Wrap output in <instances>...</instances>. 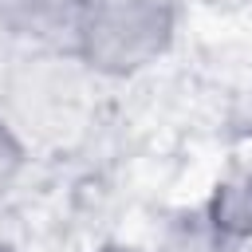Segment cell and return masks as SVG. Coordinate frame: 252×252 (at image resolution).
<instances>
[{"mask_svg": "<svg viewBox=\"0 0 252 252\" xmlns=\"http://www.w3.org/2000/svg\"><path fill=\"white\" fill-rule=\"evenodd\" d=\"M181 0H79L71 51L98 79H126L158 63L177 35Z\"/></svg>", "mask_w": 252, "mask_h": 252, "instance_id": "6da1fadb", "label": "cell"}, {"mask_svg": "<svg viewBox=\"0 0 252 252\" xmlns=\"http://www.w3.org/2000/svg\"><path fill=\"white\" fill-rule=\"evenodd\" d=\"M98 75L75 51H28L8 75V110H0L16 134L32 142H67L87 130L94 114Z\"/></svg>", "mask_w": 252, "mask_h": 252, "instance_id": "7a4b0ae2", "label": "cell"}, {"mask_svg": "<svg viewBox=\"0 0 252 252\" xmlns=\"http://www.w3.org/2000/svg\"><path fill=\"white\" fill-rule=\"evenodd\" d=\"M79 0H0V32L28 51H71Z\"/></svg>", "mask_w": 252, "mask_h": 252, "instance_id": "3957f363", "label": "cell"}, {"mask_svg": "<svg viewBox=\"0 0 252 252\" xmlns=\"http://www.w3.org/2000/svg\"><path fill=\"white\" fill-rule=\"evenodd\" d=\"M201 217L224 244L252 240V173H232V177L217 181Z\"/></svg>", "mask_w": 252, "mask_h": 252, "instance_id": "277c9868", "label": "cell"}, {"mask_svg": "<svg viewBox=\"0 0 252 252\" xmlns=\"http://www.w3.org/2000/svg\"><path fill=\"white\" fill-rule=\"evenodd\" d=\"M224 248L228 244L209 228V220L201 213H189V217H177L161 232V240H158L154 252H224Z\"/></svg>", "mask_w": 252, "mask_h": 252, "instance_id": "5b68a950", "label": "cell"}, {"mask_svg": "<svg viewBox=\"0 0 252 252\" xmlns=\"http://www.w3.org/2000/svg\"><path fill=\"white\" fill-rule=\"evenodd\" d=\"M24 165H28V142L0 114V201L16 189V181L24 177Z\"/></svg>", "mask_w": 252, "mask_h": 252, "instance_id": "8992f818", "label": "cell"}, {"mask_svg": "<svg viewBox=\"0 0 252 252\" xmlns=\"http://www.w3.org/2000/svg\"><path fill=\"white\" fill-rule=\"evenodd\" d=\"M98 252H146V248H138V244H122V240H110V244H102Z\"/></svg>", "mask_w": 252, "mask_h": 252, "instance_id": "52a82bcc", "label": "cell"}, {"mask_svg": "<svg viewBox=\"0 0 252 252\" xmlns=\"http://www.w3.org/2000/svg\"><path fill=\"white\" fill-rule=\"evenodd\" d=\"M0 252H4V248H0Z\"/></svg>", "mask_w": 252, "mask_h": 252, "instance_id": "ba28073f", "label": "cell"}]
</instances>
